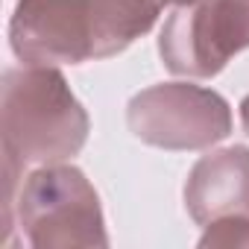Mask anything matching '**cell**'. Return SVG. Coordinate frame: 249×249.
Returning a JSON list of instances; mask_svg holds the SVG:
<instances>
[{"label":"cell","instance_id":"6da1fadb","mask_svg":"<svg viewBox=\"0 0 249 249\" xmlns=\"http://www.w3.org/2000/svg\"><path fill=\"white\" fill-rule=\"evenodd\" d=\"M161 9V0H18L9 44L24 65L97 62L147 36Z\"/></svg>","mask_w":249,"mask_h":249},{"label":"cell","instance_id":"7a4b0ae2","mask_svg":"<svg viewBox=\"0 0 249 249\" xmlns=\"http://www.w3.org/2000/svg\"><path fill=\"white\" fill-rule=\"evenodd\" d=\"M0 132L3 164L24 173L73 159L88 141L91 120L56 65H24L3 71Z\"/></svg>","mask_w":249,"mask_h":249},{"label":"cell","instance_id":"3957f363","mask_svg":"<svg viewBox=\"0 0 249 249\" xmlns=\"http://www.w3.org/2000/svg\"><path fill=\"white\" fill-rule=\"evenodd\" d=\"M3 240L12 243V226L36 249L108 246L100 196L88 176L73 164H41L3 202Z\"/></svg>","mask_w":249,"mask_h":249},{"label":"cell","instance_id":"277c9868","mask_svg":"<svg viewBox=\"0 0 249 249\" xmlns=\"http://www.w3.org/2000/svg\"><path fill=\"white\" fill-rule=\"evenodd\" d=\"M129 132L159 150H208L229 138L231 106L223 94L194 82H159L126 106Z\"/></svg>","mask_w":249,"mask_h":249},{"label":"cell","instance_id":"5b68a950","mask_svg":"<svg viewBox=\"0 0 249 249\" xmlns=\"http://www.w3.org/2000/svg\"><path fill=\"white\" fill-rule=\"evenodd\" d=\"M249 47V0H188L173 6L159 36L164 68L188 79L217 76Z\"/></svg>","mask_w":249,"mask_h":249},{"label":"cell","instance_id":"8992f818","mask_svg":"<svg viewBox=\"0 0 249 249\" xmlns=\"http://www.w3.org/2000/svg\"><path fill=\"white\" fill-rule=\"evenodd\" d=\"M185 208L196 226L220 217H249V147L202 156L185 179Z\"/></svg>","mask_w":249,"mask_h":249},{"label":"cell","instance_id":"52a82bcc","mask_svg":"<svg viewBox=\"0 0 249 249\" xmlns=\"http://www.w3.org/2000/svg\"><path fill=\"white\" fill-rule=\"evenodd\" d=\"M202 237H199V246L208 249V246H243L249 249V217H220V220H211L208 226H202Z\"/></svg>","mask_w":249,"mask_h":249},{"label":"cell","instance_id":"ba28073f","mask_svg":"<svg viewBox=\"0 0 249 249\" xmlns=\"http://www.w3.org/2000/svg\"><path fill=\"white\" fill-rule=\"evenodd\" d=\"M240 123H243V129H246V135H249V94L240 100Z\"/></svg>","mask_w":249,"mask_h":249},{"label":"cell","instance_id":"9c48e42d","mask_svg":"<svg viewBox=\"0 0 249 249\" xmlns=\"http://www.w3.org/2000/svg\"><path fill=\"white\" fill-rule=\"evenodd\" d=\"M161 3H164V6H167V3H170V6H179V3H188V0H161Z\"/></svg>","mask_w":249,"mask_h":249}]
</instances>
